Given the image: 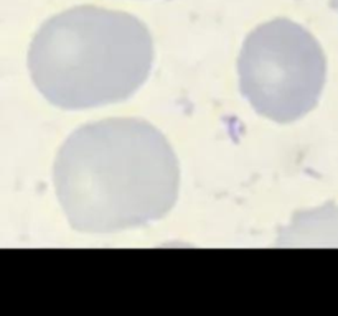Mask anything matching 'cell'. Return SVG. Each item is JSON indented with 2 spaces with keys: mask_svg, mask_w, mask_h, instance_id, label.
Here are the masks:
<instances>
[{
  "mask_svg": "<svg viewBox=\"0 0 338 316\" xmlns=\"http://www.w3.org/2000/svg\"><path fill=\"white\" fill-rule=\"evenodd\" d=\"M53 180L71 227L104 234L167 216L178 198L180 167L152 124L107 119L86 124L66 138Z\"/></svg>",
  "mask_w": 338,
  "mask_h": 316,
  "instance_id": "1",
  "label": "cell"
},
{
  "mask_svg": "<svg viewBox=\"0 0 338 316\" xmlns=\"http://www.w3.org/2000/svg\"><path fill=\"white\" fill-rule=\"evenodd\" d=\"M239 87L261 116L279 124L304 117L324 86L325 60L315 38L289 18L259 25L238 60Z\"/></svg>",
  "mask_w": 338,
  "mask_h": 316,
  "instance_id": "3",
  "label": "cell"
},
{
  "mask_svg": "<svg viewBox=\"0 0 338 316\" xmlns=\"http://www.w3.org/2000/svg\"><path fill=\"white\" fill-rule=\"evenodd\" d=\"M152 61V35L139 18L94 5L47 20L28 51L37 89L66 111L129 99L145 82Z\"/></svg>",
  "mask_w": 338,
  "mask_h": 316,
  "instance_id": "2",
  "label": "cell"
}]
</instances>
